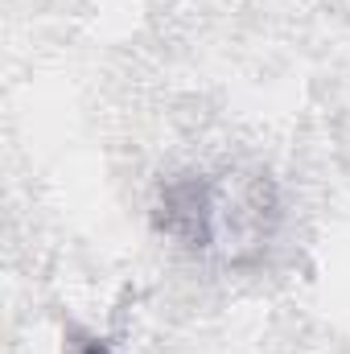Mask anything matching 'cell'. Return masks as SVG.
I'll use <instances>...</instances> for the list:
<instances>
[{
  "instance_id": "6da1fadb",
  "label": "cell",
  "mask_w": 350,
  "mask_h": 354,
  "mask_svg": "<svg viewBox=\"0 0 350 354\" xmlns=\"http://www.w3.org/2000/svg\"><path fill=\"white\" fill-rule=\"evenodd\" d=\"M66 354H111V351H107V342H99V338H91V334H75L71 346H66Z\"/></svg>"
}]
</instances>
